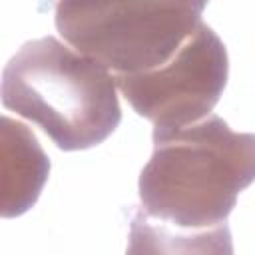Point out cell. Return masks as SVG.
Instances as JSON below:
<instances>
[{"mask_svg":"<svg viewBox=\"0 0 255 255\" xmlns=\"http://www.w3.org/2000/svg\"><path fill=\"white\" fill-rule=\"evenodd\" d=\"M255 181V133L233 131L219 116L153 133L139 175L131 239H165L175 249L231 251L227 217Z\"/></svg>","mask_w":255,"mask_h":255,"instance_id":"1","label":"cell"},{"mask_svg":"<svg viewBox=\"0 0 255 255\" xmlns=\"http://www.w3.org/2000/svg\"><path fill=\"white\" fill-rule=\"evenodd\" d=\"M116 78L100 60L54 36L26 42L2 74L6 110L38 124L64 151L88 149L122 120Z\"/></svg>","mask_w":255,"mask_h":255,"instance_id":"2","label":"cell"},{"mask_svg":"<svg viewBox=\"0 0 255 255\" xmlns=\"http://www.w3.org/2000/svg\"><path fill=\"white\" fill-rule=\"evenodd\" d=\"M227 74L225 44L201 22L165 64L114 78L135 114L153 124V133H165L209 116Z\"/></svg>","mask_w":255,"mask_h":255,"instance_id":"4","label":"cell"},{"mask_svg":"<svg viewBox=\"0 0 255 255\" xmlns=\"http://www.w3.org/2000/svg\"><path fill=\"white\" fill-rule=\"evenodd\" d=\"M209 0H58L56 28L116 74L165 64L201 24Z\"/></svg>","mask_w":255,"mask_h":255,"instance_id":"3","label":"cell"},{"mask_svg":"<svg viewBox=\"0 0 255 255\" xmlns=\"http://www.w3.org/2000/svg\"><path fill=\"white\" fill-rule=\"evenodd\" d=\"M14 131H16V145H12L10 139L4 135V141H8L16 151V163H14L16 181L8 189H4V203H2L4 217L20 215L28 207H32L50 171V161L44 155L42 147L38 145L36 135L18 122H14Z\"/></svg>","mask_w":255,"mask_h":255,"instance_id":"5","label":"cell"}]
</instances>
